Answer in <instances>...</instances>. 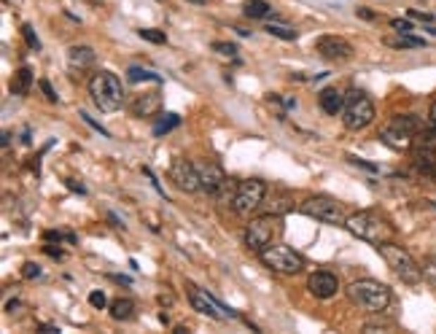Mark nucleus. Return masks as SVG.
I'll list each match as a JSON object with an SVG mask.
<instances>
[{
  "mask_svg": "<svg viewBox=\"0 0 436 334\" xmlns=\"http://www.w3.org/2000/svg\"><path fill=\"white\" fill-rule=\"evenodd\" d=\"M259 259H261V264L267 270L280 275H297L307 267L304 256H301L299 251H294L291 245H270V248H264L259 254Z\"/></svg>",
  "mask_w": 436,
  "mask_h": 334,
  "instance_id": "nucleus-8",
  "label": "nucleus"
},
{
  "mask_svg": "<svg viewBox=\"0 0 436 334\" xmlns=\"http://www.w3.org/2000/svg\"><path fill=\"white\" fill-rule=\"evenodd\" d=\"M283 232L280 224V213H264V216H256L245 224V235H242V243L251 254H261L264 248H270Z\"/></svg>",
  "mask_w": 436,
  "mask_h": 334,
  "instance_id": "nucleus-3",
  "label": "nucleus"
},
{
  "mask_svg": "<svg viewBox=\"0 0 436 334\" xmlns=\"http://www.w3.org/2000/svg\"><path fill=\"white\" fill-rule=\"evenodd\" d=\"M318 106H320L323 113L337 116L345 108V94L337 89V87H326V89H320V94H318Z\"/></svg>",
  "mask_w": 436,
  "mask_h": 334,
  "instance_id": "nucleus-17",
  "label": "nucleus"
},
{
  "mask_svg": "<svg viewBox=\"0 0 436 334\" xmlns=\"http://www.w3.org/2000/svg\"><path fill=\"white\" fill-rule=\"evenodd\" d=\"M189 3H197V6H205L208 0H189Z\"/></svg>",
  "mask_w": 436,
  "mask_h": 334,
  "instance_id": "nucleus-46",
  "label": "nucleus"
},
{
  "mask_svg": "<svg viewBox=\"0 0 436 334\" xmlns=\"http://www.w3.org/2000/svg\"><path fill=\"white\" fill-rule=\"evenodd\" d=\"M264 30L275 35V38H283V41H297V30L294 27H286V25H278V22H270Z\"/></svg>",
  "mask_w": 436,
  "mask_h": 334,
  "instance_id": "nucleus-24",
  "label": "nucleus"
},
{
  "mask_svg": "<svg viewBox=\"0 0 436 334\" xmlns=\"http://www.w3.org/2000/svg\"><path fill=\"white\" fill-rule=\"evenodd\" d=\"M307 291L316 297V299H331L337 291H340V278L329 270H318L307 278Z\"/></svg>",
  "mask_w": 436,
  "mask_h": 334,
  "instance_id": "nucleus-14",
  "label": "nucleus"
},
{
  "mask_svg": "<svg viewBox=\"0 0 436 334\" xmlns=\"http://www.w3.org/2000/svg\"><path fill=\"white\" fill-rule=\"evenodd\" d=\"M415 149H434L436 151V124H431L428 130H421L415 135Z\"/></svg>",
  "mask_w": 436,
  "mask_h": 334,
  "instance_id": "nucleus-23",
  "label": "nucleus"
},
{
  "mask_svg": "<svg viewBox=\"0 0 436 334\" xmlns=\"http://www.w3.org/2000/svg\"><path fill=\"white\" fill-rule=\"evenodd\" d=\"M38 87H41V92L46 94V100H49V103H57V92L51 89V84H49L46 78H41V81H38Z\"/></svg>",
  "mask_w": 436,
  "mask_h": 334,
  "instance_id": "nucleus-35",
  "label": "nucleus"
},
{
  "mask_svg": "<svg viewBox=\"0 0 436 334\" xmlns=\"http://www.w3.org/2000/svg\"><path fill=\"white\" fill-rule=\"evenodd\" d=\"M242 11L248 19H267L272 14V6L267 0H245L242 3Z\"/></svg>",
  "mask_w": 436,
  "mask_h": 334,
  "instance_id": "nucleus-21",
  "label": "nucleus"
},
{
  "mask_svg": "<svg viewBox=\"0 0 436 334\" xmlns=\"http://www.w3.org/2000/svg\"><path fill=\"white\" fill-rule=\"evenodd\" d=\"M356 14H359V16H363V19H375V14H372V11H366V8H359Z\"/></svg>",
  "mask_w": 436,
  "mask_h": 334,
  "instance_id": "nucleus-43",
  "label": "nucleus"
},
{
  "mask_svg": "<svg viewBox=\"0 0 436 334\" xmlns=\"http://www.w3.org/2000/svg\"><path fill=\"white\" fill-rule=\"evenodd\" d=\"M159 108H162V94L159 92H143V94H137L135 100L130 103V113L137 116V119H143V116L159 113Z\"/></svg>",
  "mask_w": 436,
  "mask_h": 334,
  "instance_id": "nucleus-15",
  "label": "nucleus"
},
{
  "mask_svg": "<svg viewBox=\"0 0 436 334\" xmlns=\"http://www.w3.org/2000/svg\"><path fill=\"white\" fill-rule=\"evenodd\" d=\"M391 27L399 35H404V32H412V25H409V19H391Z\"/></svg>",
  "mask_w": 436,
  "mask_h": 334,
  "instance_id": "nucleus-34",
  "label": "nucleus"
},
{
  "mask_svg": "<svg viewBox=\"0 0 436 334\" xmlns=\"http://www.w3.org/2000/svg\"><path fill=\"white\" fill-rule=\"evenodd\" d=\"M186 294H189V302L194 307L197 313H202V316H208L213 321H221L224 316L229 318H237V313L232 310V307H226L224 302H218L213 294H208L205 289H197L194 283H186Z\"/></svg>",
  "mask_w": 436,
  "mask_h": 334,
  "instance_id": "nucleus-10",
  "label": "nucleus"
},
{
  "mask_svg": "<svg viewBox=\"0 0 436 334\" xmlns=\"http://www.w3.org/2000/svg\"><path fill=\"white\" fill-rule=\"evenodd\" d=\"M111 280H116V283H130V278H127V275H111Z\"/></svg>",
  "mask_w": 436,
  "mask_h": 334,
  "instance_id": "nucleus-41",
  "label": "nucleus"
},
{
  "mask_svg": "<svg viewBox=\"0 0 436 334\" xmlns=\"http://www.w3.org/2000/svg\"><path fill=\"white\" fill-rule=\"evenodd\" d=\"M22 38H25V44L30 46L32 51H41V41H38V35L32 32L30 25H22Z\"/></svg>",
  "mask_w": 436,
  "mask_h": 334,
  "instance_id": "nucleus-29",
  "label": "nucleus"
},
{
  "mask_svg": "<svg viewBox=\"0 0 436 334\" xmlns=\"http://www.w3.org/2000/svg\"><path fill=\"white\" fill-rule=\"evenodd\" d=\"M11 94H16V97H25L27 92H30L32 87V70L27 68V65H22L19 70H16L14 76H11Z\"/></svg>",
  "mask_w": 436,
  "mask_h": 334,
  "instance_id": "nucleus-19",
  "label": "nucleus"
},
{
  "mask_svg": "<svg viewBox=\"0 0 436 334\" xmlns=\"http://www.w3.org/2000/svg\"><path fill=\"white\" fill-rule=\"evenodd\" d=\"M89 97L92 103L100 108L103 113H113L119 111L124 103V87L116 73L111 70H100L89 78Z\"/></svg>",
  "mask_w": 436,
  "mask_h": 334,
  "instance_id": "nucleus-4",
  "label": "nucleus"
},
{
  "mask_svg": "<svg viewBox=\"0 0 436 334\" xmlns=\"http://www.w3.org/2000/svg\"><path fill=\"white\" fill-rule=\"evenodd\" d=\"M377 251H380V256L385 259V264H388L404 283L415 286V283H421L423 280V267L415 261V256H412L406 248H401V245H396L393 240H388V243L377 245Z\"/></svg>",
  "mask_w": 436,
  "mask_h": 334,
  "instance_id": "nucleus-5",
  "label": "nucleus"
},
{
  "mask_svg": "<svg viewBox=\"0 0 436 334\" xmlns=\"http://www.w3.org/2000/svg\"><path fill=\"white\" fill-rule=\"evenodd\" d=\"M345 229L356 237V240H363V243L369 245H382L393 240V224L385 218V216H380L375 211H359V213H350L345 221Z\"/></svg>",
  "mask_w": 436,
  "mask_h": 334,
  "instance_id": "nucleus-1",
  "label": "nucleus"
},
{
  "mask_svg": "<svg viewBox=\"0 0 436 334\" xmlns=\"http://www.w3.org/2000/svg\"><path fill=\"white\" fill-rule=\"evenodd\" d=\"M68 189H73V192H78V194H87V189H84V186H81V183H75V181H70V178H68Z\"/></svg>",
  "mask_w": 436,
  "mask_h": 334,
  "instance_id": "nucleus-39",
  "label": "nucleus"
},
{
  "mask_svg": "<svg viewBox=\"0 0 436 334\" xmlns=\"http://www.w3.org/2000/svg\"><path fill=\"white\" fill-rule=\"evenodd\" d=\"M44 240H46V243H60V240H70V243H73L75 237H73V235H62V232L49 229V232H44Z\"/></svg>",
  "mask_w": 436,
  "mask_h": 334,
  "instance_id": "nucleus-32",
  "label": "nucleus"
},
{
  "mask_svg": "<svg viewBox=\"0 0 436 334\" xmlns=\"http://www.w3.org/2000/svg\"><path fill=\"white\" fill-rule=\"evenodd\" d=\"M181 124V116L178 113H165L159 122H156V127H154V135L156 137H162V135H167L170 130H175Z\"/></svg>",
  "mask_w": 436,
  "mask_h": 334,
  "instance_id": "nucleus-22",
  "label": "nucleus"
},
{
  "mask_svg": "<svg viewBox=\"0 0 436 334\" xmlns=\"http://www.w3.org/2000/svg\"><path fill=\"white\" fill-rule=\"evenodd\" d=\"M197 173H199V186H202V192L205 194H218V189L224 186L229 178H226L224 167L211 162V159H205V162H197Z\"/></svg>",
  "mask_w": 436,
  "mask_h": 334,
  "instance_id": "nucleus-13",
  "label": "nucleus"
},
{
  "mask_svg": "<svg viewBox=\"0 0 436 334\" xmlns=\"http://www.w3.org/2000/svg\"><path fill=\"white\" fill-rule=\"evenodd\" d=\"M173 302H175V299H173V294H159V304H167V307H170Z\"/></svg>",
  "mask_w": 436,
  "mask_h": 334,
  "instance_id": "nucleus-40",
  "label": "nucleus"
},
{
  "mask_svg": "<svg viewBox=\"0 0 436 334\" xmlns=\"http://www.w3.org/2000/svg\"><path fill=\"white\" fill-rule=\"evenodd\" d=\"M111 318L113 321H130L135 318V299L130 297H119L111 302Z\"/></svg>",
  "mask_w": 436,
  "mask_h": 334,
  "instance_id": "nucleus-20",
  "label": "nucleus"
},
{
  "mask_svg": "<svg viewBox=\"0 0 436 334\" xmlns=\"http://www.w3.org/2000/svg\"><path fill=\"white\" fill-rule=\"evenodd\" d=\"M78 116H81V119H84V122H87V124H89V127H94V130H97V132H100V135H103V137H111V132H108L106 127H100V124H97V122H94V119H92L89 113H84V111H81Z\"/></svg>",
  "mask_w": 436,
  "mask_h": 334,
  "instance_id": "nucleus-36",
  "label": "nucleus"
},
{
  "mask_svg": "<svg viewBox=\"0 0 436 334\" xmlns=\"http://www.w3.org/2000/svg\"><path fill=\"white\" fill-rule=\"evenodd\" d=\"M16 307H19V302H16V299H14V302H6V310H8V313H14Z\"/></svg>",
  "mask_w": 436,
  "mask_h": 334,
  "instance_id": "nucleus-45",
  "label": "nucleus"
},
{
  "mask_svg": "<svg viewBox=\"0 0 436 334\" xmlns=\"http://www.w3.org/2000/svg\"><path fill=\"white\" fill-rule=\"evenodd\" d=\"M94 60H97V54L92 46H70L68 49V62L73 70H89Z\"/></svg>",
  "mask_w": 436,
  "mask_h": 334,
  "instance_id": "nucleus-18",
  "label": "nucleus"
},
{
  "mask_svg": "<svg viewBox=\"0 0 436 334\" xmlns=\"http://www.w3.org/2000/svg\"><path fill=\"white\" fill-rule=\"evenodd\" d=\"M380 140L393 149V151H409V149H415V135H409L404 130H396V127H385L382 132H380Z\"/></svg>",
  "mask_w": 436,
  "mask_h": 334,
  "instance_id": "nucleus-16",
  "label": "nucleus"
},
{
  "mask_svg": "<svg viewBox=\"0 0 436 334\" xmlns=\"http://www.w3.org/2000/svg\"><path fill=\"white\" fill-rule=\"evenodd\" d=\"M421 267H423V280H425L431 289H436V256H428Z\"/></svg>",
  "mask_w": 436,
  "mask_h": 334,
  "instance_id": "nucleus-26",
  "label": "nucleus"
},
{
  "mask_svg": "<svg viewBox=\"0 0 436 334\" xmlns=\"http://www.w3.org/2000/svg\"><path fill=\"white\" fill-rule=\"evenodd\" d=\"M388 46H396V49H423V46H425V41H423V38H415V35H409V32H404L401 38L388 41Z\"/></svg>",
  "mask_w": 436,
  "mask_h": 334,
  "instance_id": "nucleus-25",
  "label": "nucleus"
},
{
  "mask_svg": "<svg viewBox=\"0 0 436 334\" xmlns=\"http://www.w3.org/2000/svg\"><path fill=\"white\" fill-rule=\"evenodd\" d=\"M60 329L57 326H41V334H57Z\"/></svg>",
  "mask_w": 436,
  "mask_h": 334,
  "instance_id": "nucleus-44",
  "label": "nucleus"
},
{
  "mask_svg": "<svg viewBox=\"0 0 436 334\" xmlns=\"http://www.w3.org/2000/svg\"><path fill=\"white\" fill-rule=\"evenodd\" d=\"M22 278H27V280L41 278V267H38L35 261H25V264H22Z\"/></svg>",
  "mask_w": 436,
  "mask_h": 334,
  "instance_id": "nucleus-30",
  "label": "nucleus"
},
{
  "mask_svg": "<svg viewBox=\"0 0 436 334\" xmlns=\"http://www.w3.org/2000/svg\"><path fill=\"white\" fill-rule=\"evenodd\" d=\"M170 181L175 183L181 192L192 194V192H199V173H197V165L189 162V159H175L173 167H170Z\"/></svg>",
  "mask_w": 436,
  "mask_h": 334,
  "instance_id": "nucleus-11",
  "label": "nucleus"
},
{
  "mask_svg": "<svg viewBox=\"0 0 436 334\" xmlns=\"http://www.w3.org/2000/svg\"><path fill=\"white\" fill-rule=\"evenodd\" d=\"M127 78H130V81H156V84L162 81V78L156 76V73L143 70V68H130V70H127Z\"/></svg>",
  "mask_w": 436,
  "mask_h": 334,
  "instance_id": "nucleus-27",
  "label": "nucleus"
},
{
  "mask_svg": "<svg viewBox=\"0 0 436 334\" xmlns=\"http://www.w3.org/2000/svg\"><path fill=\"white\" fill-rule=\"evenodd\" d=\"M89 304H92V307H97V310H103V307L108 304L106 294H103V291H92V294H89Z\"/></svg>",
  "mask_w": 436,
  "mask_h": 334,
  "instance_id": "nucleus-33",
  "label": "nucleus"
},
{
  "mask_svg": "<svg viewBox=\"0 0 436 334\" xmlns=\"http://www.w3.org/2000/svg\"><path fill=\"white\" fill-rule=\"evenodd\" d=\"M264 197H267V183L259 181V178H248V181L237 183V194H235L232 208L237 216H251L264 205Z\"/></svg>",
  "mask_w": 436,
  "mask_h": 334,
  "instance_id": "nucleus-9",
  "label": "nucleus"
},
{
  "mask_svg": "<svg viewBox=\"0 0 436 334\" xmlns=\"http://www.w3.org/2000/svg\"><path fill=\"white\" fill-rule=\"evenodd\" d=\"M428 122L436 124V100H434V106H431V111H428Z\"/></svg>",
  "mask_w": 436,
  "mask_h": 334,
  "instance_id": "nucleus-42",
  "label": "nucleus"
},
{
  "mask_svg": "<svg viewBox=\"0 0 436 334\" xmlns=\"http://www.w3.org/2000/svg\"><path fill=\"white\" fill-rule=\"evenodd\" d=\"M377 111L375 103L359 89H350L345 94V108H342V122H345L347 130L359 132V130H366L369 124L375 122Z\"/></svg>",
  "mask_w": 436,
  "mask_h": 334,
  "instance_id": "nucleus-7",
  "label": "nucleus"
},
{
  "mask_svg": "<svg viewBox=\"0 0 436 334\" xmlns=\"http://www.w3.org/2000/svg\"><path fill=\"white\" fill-rule=\"evenodd\" d=\"M428 175H431V178H436V165L431 167V173H428Z\"/></svg>",
  "mask_w": 436,
  "mask_h": 334,
  "instance_id": "nucleus-47",
  "label": "nucleus"
},
{
  "mask_svg": "<svg viewBox=\"0 0 436 334\" xmlns=\"http://www.w3.org/2000/svg\"><path fill=\"white\" fill-rule=\"evenodd\" d=\"M409 16L412 19H421V22H434V16L425 14V11H418V8H409Z\"/></svg>",
  "mask_w": 436,
  "mask_h": 334,
  "instance_id": "nucleus-37",
  "label": "nucleus"
},
{
  "mask_svg": "<svg viewBox=\"0 0 436 334\" xmlns=\"http://www.w3.org/2000/svg\"><path fill=\"white\" fill-rule=\"evenodd\" d=\"M213 51H218V54H224V57H235V54H237V46L224 44V41H216V44H213Z\"/></svg>",
  "mask_w": 436,
  "mask_h": 334,
  "instance_id": "nucleus-31",
  "label": "nucleus"
},
{
  "mask_svg": "<svg viewBox=\"0 0 436 334\" xmlns=\"http://www.w3.org/2000/svg\"><path fill=\"white\" fill-rule=\"evenodd\" d=\"M347 299L361 307L372 316H382L393 302V294L385 283H380L375 278H361V280H353L347 286Z\"/></svg>",
  "mask_w": 436,
  "mask_h": 334,
  "instance_id": "nucleus-2",
  "label": "nucleus"
},
{
  "mask_svg": "<svg viewBox=\"0 0 436 334\" xmlns=\"http://www.w3.org/2000/svg\"><path fill=\"white\" fill-rule=\"evenodd\" d=\"M137 35L143 38V41H151V44H167V35L162 30H154V27H140Z\"/></svg>",
  "mask_w": 436,
  "mask_h": 334,
  "instance_id": "nucleus-28",
  "label": "nucleus"
},
{
  "mask_svg": "<svg viewBox=\"0 0 436 334\" xmlns=\"http://www.w3.org/2000/svg\"><path fill=\"white\" fill-rule=\"evenodd\" d=\"M316 51L329 62H345L353 57V46L340 35H320L316 41Z\"/></svg>",
  "mask_w": 436,
  "mask_h": 334,
  "instance_id": "nucleus-12",
  "label": "nucleus"
},
{
  "mask_svg": "<svg viewBox=\"0 0 436 334\" xmlns=\"http://www.w3.org/2000/svg\"><path fill=\"white\" fill-rule=\"evenodd\" d=\"M297 211L304 213V216H310V218H316L320 224H329V227H345V221H347L345 205H342L340 199L326 197V194H316V197L301 199Z\"/></svg>",
  "mask_w": 436,
  "mask_h": 334,
  "instance_id": "nucleus-6",
  "label": "nucleus"
},
{
  "mask_svg": "<svg viewBox=\"0 0 436 334\" xmlns=\"http://www.w3.org/2000/svg\"><path fill=\"white\" fill-rule=\"evenodd\" d=\"M44 251H46V254H49L51 259H62V256H65L60 248H54V245H44Z\"/></svg>",
  "mask_w": 436,
  "mask_h": 334,
  "instance_id": "nucleus-38",
  "label": "nucleus"
}]
</instances>
